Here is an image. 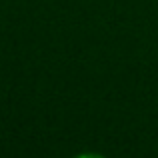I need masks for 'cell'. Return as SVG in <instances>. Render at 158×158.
<instances>
[{
	"instance_id": "obj_1",
	"label": "cell",
	"mask_w": 158,
	"mask_h": 158,
	"mask_svg": "<svg viewBox=\"0 0 158 158\" xmlns=\"http://www.w3.org/2000/svg\"><path fill=\"white\" fill-rule=\"evenodd\" d=\"M74 158H104V156H100V154H78Z\"/></svg>"
}]
</instances>
